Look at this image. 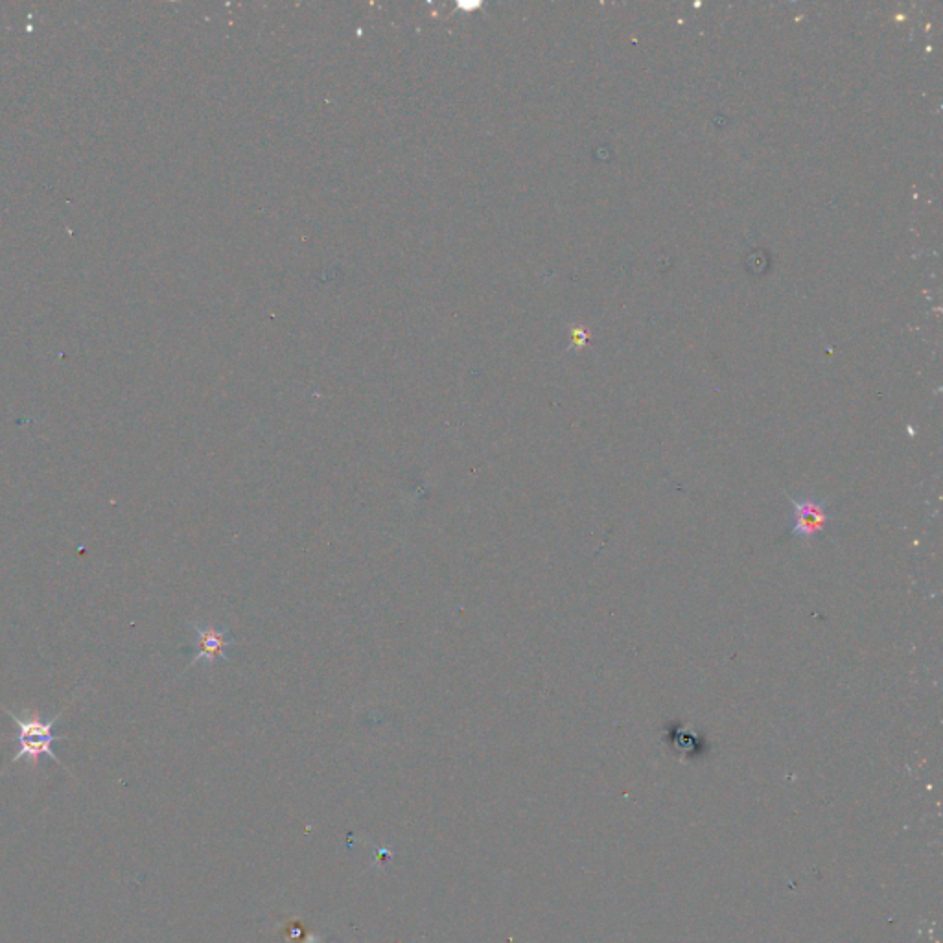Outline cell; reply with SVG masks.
Masks as SVG:
<instances>
[{
    "label": "cell",
    "instance_id": "cell-2",
    "mask_svg": "<svg viewBox=\"0 0 943 943\" xmlns=\"http://www.w3.org/2000/svg\"><path fill=\"white\" fill-rule=\"evenodd\" d=\"M188 625L196 632V643L192 645V660L187 669L198 664L231 662V656L236 649L233 630L203 621H188Z\"/></svg>",
    "mask_w": 943,
    "mask_h": 943
},
{
    "label": "cell",
    "instance_id": "cell-1",
    "mask_svg": "<svg viewBox=\"0 0 943 943\" xmlns=\"http://www.w3.org/2000/svg\"><path fill=\"white\" fill-rule=\"evenodd\" d=\"M67 708H69V704L61 710L59 715L52 717L50 721L41 719L39 713H35V711L26 710L23 717H21V715H15L12 711L6 710L13 724L17 726V743H19V752L12 757L10 767L15 763H19V761H28V763H32L34 769H37L39 759L48 756L54 763H58L59 767L67 769L52 750V745L56 741L65 739L63 735L54 734V724L63 717V713L67 711Z\"/></svg>",
    "mask_w": 943,
    "mask_h": 943
},
{
    "label": "cell",
    "instance_id": "cell-3",
    "mask_svg": "<svg viewBox=\"0 0 943 943\" xmlns=\"http://www.w3.org/2000/svg\"><path fill=\"white\" fill-rule=\"evenodd\" d=\"M791 535L802 540H813L826 531L827 524L833 520L826 503L813 496L794 500L791 498Z\"/></svg>",
    "mask_w": 943,
    "mask_h": 943
}]
</instances>
